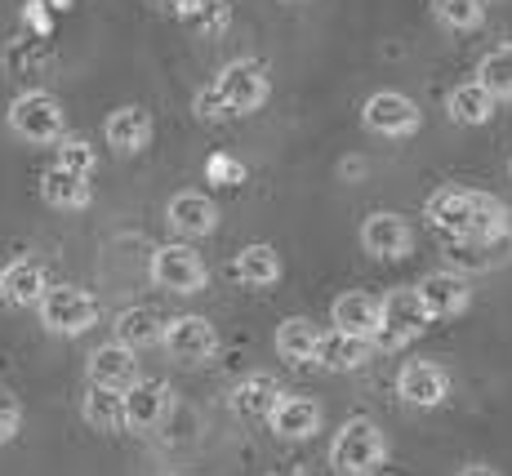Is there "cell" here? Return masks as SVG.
<instances>
[{
  "label": "cell",
  "mask_w": 512,
  "mask_h": 476,
  "mask_svg": "<svg viewBox=\"0 0 512 476\" xmlns=\"http://www.w3.org/2000/svg\"><path fill=\"white\" fill-rule=\"evenodd\" d=\"M423 218L446 241H504V236H512L508 205L490 192H472V187H441V192H432L428 205H423Z\"/></svg>",
  "instance_id": "1"
},
{
  "label": "cell",
  "mask_w": 512,
  "mask_h": 476,
  "mask_svg": "<svg viewBox=\"0 0 512 476\" xmlns=\"http://www.w3.org/2000/svg\"><path fill=\"white\" fill-rule=\"evenodd\" d=\"M272 76L263 58H232L205 94H196V116L223 121V116H250L268 103Z\"/></svg>",
  "instance_id": "2"
},
{
  "label": "cell",
  "mask_w": 512,
  "mask_h": 476,
  "mask_svg": "<svg viewBox=\"0 0 512 476\" xmlns=\"http://www.w3.org/2000/svg\"><path fill=\"white\" fill-rule=\"evenodd\" d=\"M383 459H388V436H383V428L374 419H366V414L348 419L330 441V463L343 476H370Z\"/></svg>",
  "instance_id": "3"
},
{
  "label": "cell",
  "mask_w": 512,
  "mask_h": 476,
  "mask_svg": "<svg viewBox=\"0 0 512 476\" xmlns=\"http://www.w3.org/2000/svg\"><path fill=\"white\" fill-rule=\"evenodd\" d=\"M9 130L23 143H63L67 138V112L49 89H27L9 103Z\"/></svg>",
  "instance_id": "4"
},
{
  "label": "cell",
  "mask_w": 512,
  "mask_h": 476,
  "mask_svg": "<svg viewBox=\"0 0 512 476\" xmlns=\"http://www.w3.org/2000/svg\"><path fill=\"white\" fill-rule=\"evenodd\" d=\"M147 276H152L156 290H170V294H201L205 281H210V267L205 259L183 241H165L152 250L147 259Z\"/></svg>",
  "instance_id": "5"
},
{
  "label": "cell",
  "mask_w": 512,
  "mask_h": 476,
  "mask_svg": "<svg viewBox=\"0 0 512 476\" xmlns=\"http://www.w3.org/2000/svg\"><path fill=\"white\" fill-rule=\"evenodd\" d=\"M379 303H383V330H379V339H374V347H383V352H397V347L415 343L419 334L432 325L428 303L419 299V285L388 290Z\"/></svg>",
  "instance_id": "6"
},
{
  "label": "cell",
  "mask_w": 512,
  "mask_h": 476,
  "mask_svg": "<svg viewBox=\"0 0 512 476\" xmlns=\"http://www.w3.org/2000/svg\"><path fill=\"white\" fill-rule=\"evenodd\" d=\"M41 325L49 334H63V339H76L98 321V299L81 285H49V294L36 307Z\"/></svg>",
  "instance_id": "7"
},
{
  "label": "cell",
  "mask_w": 512,
  "mask_h": 476,
  "mask_svg": "<svg viewBox=\"0 0 512 476\" xmlns=\"http://www.w3.org/2000/svg\"><path fill=\"white\" fill-rule=\"evenodd\" d=\"M361 125L379 138H410L423 125V112L415 98L401 94V89H379L361 107Z\"/></svg>",
  "instance_id": "8"
},
{
  "label": "cell",
  "mask_w": 512,
  "mask_h": 476,
  "mask_svg": "<svg viewBox=\"0 0 512 476\" xmlns=\"http://www.w3.org/2000/svg\"><path fill=\"white\" fill-rule=\"evenodd\" d=\"M165 352L179 365H187V370L210 365L214 356H219V330H214L205 316H192V312L174 316V321L165 325Z\"/></svg>",
  "instance_id": "9"
},
{
  "label": "cell",
  "mask_w": 512,
  "mask_h": 476,
  "mask_svg": "<svg viewBox=\"0 0 512 476\" xmlns=\"http://www.w3.org/2000/svg\"><path fill=\"white\" fill-rule=\"evenodd\" d=\"M410 245H415V232H410V223L401 214L392 210H374L366 223H361V250L370 254V259H406Z\"/></svg>",
  "instance_id": "10"
},
{
  "label": "cell",
  "mask_w": 512,
  "mask_h": 476,
  "mask_svg": "<svg viewBox=\"0 0 512 476\" xmlns=\"http://www.w3.org/2000/svg\"><path fill=\"white\" fill-rule=\"evenodd\" d=\"M397 396L415 410H437L450 396V374L432 361H406L397 374Z\"/></svg>",
  "instance_id": "11"
},
{
  "label": "cell",
  "mask_w": 512,
  "mask_h": 476,
  "mask_svg": "<svg viewBox=\"0 0 512 476\" xmlns=\"http://www.w3.org/2000/svg\"><path fill=\"white\" fill-rule=\"evenodd\" d=\"M330 321H334V330L339 334H352V339L374 343L379 339V330H383V303L370 299V294H361V290H348V294H339V299L330 303Z\"/></svg>",
  "instance_id": "12"
},
{
  "label": "cell",
  "mask_w": 512,
  "mask_h": 476,
  "mask_svg": "<svg viewBox=\"0 0 512 476\" xmlns=\"http://www.w3.org/2000/svg\"><path fill=\"white\" fill-rule=\"evenodd\" d=\"M174 410V392L165 379H139L130 392H125V428L147 432Z\"/></svg>",
  "instance_id": "13"
},
{
  "label": "cell",
  "mask_w": 512,
  "mask_h": 476,
  "mask_svg": "<svg viewBox=\"0 0 512 476\" xmlns=\"http://www.w3.org/2000/svg\"><path fill=\"white\" fill-rule=\"evenodd\" d=\"M103 138H107V147H112V152L139 156V152L152 147V116H147L139 103L116 107V112L107 116V125H103Z\"/></svg>",
  "instance_id": "14"
},
{
  "label": "cell",
  "mask_w": 512,
  "mask_h": 476,
  "mask_svg": "<svg viewBox=\"0 0 512 476\" xmlns=\"http://www.w3.org/2000/svg\"><path fill=\"white\" fill-rule=\"evenodd\" d=\"M419 299L428 303L432 321H446V316L468 312V303H472L468 276H459V272H428L419 281Z\"/></svg>",
  "instance_id": "15"
},
{
  "label": "cell",
  "mask_w": 512,
  "mask_h": 476,
  "mask_svg": "<svg viewBox=\"0 0 512 476\" xmlns=\"http://www.w3.org/2000/svg\"><path fill=\"white\" fill-rule=\"evenodd\" d=\"M139 379H143L139 361H134V352L125 343H103L90 352V383H98V388L130 392Z\"/></svg>",
  "instance_id": "16"
},
{
  "label": "cell",
  "mask_w": 512,
  "mask_h": 476,
  "mask_svg": "<svg viewBox=\"0 0 512 476\" xmlns=\"http://www.w3.org/2000/svg\"><path fill=\"white\" fill-rule=\"evenodd\" d=\"M165 223L179 236H210L219 227V205L205 192H174L165 205Z\"/></svg>",
  "instance_id": "17"
},
{
  "label": "cell",
  "mask_w": 512,
  "mask_h": 476,
  "mask_svg": "<svg viewBox=\"0 0 512 476\" xmlns=\"http://www.w3.org/2000/svg\"><path fill=\"white\" fill-rule=\"evenodd\" d=\"M49 294V276L36 259H14L0 272V299L14 307H41V299Z\"/></svg>",
  "instance_id": "18"
},
{
  "label": "cell",
  "mask_w": 512,
  "mask_h": 476,
  "mask_svg": "<svg viewBox=\"0 0 512 476\" xmlns=\"http://www.w3.org/2000/svg\"><path fill=\"white\" fill-rule=\"evenodd\" d=\"M370 356H374V343L330 330V334H321L312 365H321V370H330V374H348V370H361V365H366Z\"/></svg>",
  "instance_id": "19"
},
{
  "label": "cell",
  "mask_w": 512,
  "mask_h": 476,
  "mask_svg": "<svg viewBox=\"0 0 512 476\" xmlns=\"http://www.w3.org/2000/svg\"><path fill=\"white\" fill-rule=\"evenodd\" d=\"M281 401H285V392L272 374H250V379H241L232 388V410L245 414V419H272Z\"/></svg>",
  "instance_id": "20"
},
{
  "label": "cell",
  "mask_w": 512,
  "mask_h": 476,
  "mask_svg": "<svg viewBox=\"0 0 512 476\" xmlns=\"http://www.w3.org/2000/svg\"><path fill=\"white\" fill-rule=\"evenodd\" d=\"M268 423L281 441H308V436L321 432V405L308 401V396H285Z\"/></svg>",
  "instance_id": "21"
},
{
  "label": "cell",
  "mask_w": 512,
  "mask_h": 476,
  "mask_svg": "<svg viewBox=\"0 0 512 476\" xmlns=\"http://www.w3.org/2000/svg\"><path fill=\"white\" fill-rule=\"evenodd\" d=\"M90 178L63 170V165H49V170L41 174V201L49 205V210H85L90 205Z\"/></svg>",
  "instance_id": "22"
},
{
  "label": "cell",
  "mask_w": 512,
  "mask_h": 476,
  "mask_svg": "<svg viewBox=\"0 0 512 476\" xmlns=\"http://www.w3.org/2000/svg\"><path fill=\"white\" fill-rule=\"evenodd\" d=\"M232 276L241 285H250V290H268V285L281 281V254L263 241L245 245V250L232 259Z\"/></svg>",
  "instance_id": "23"
},
{
  "label": "cell",
  "mask_w": 512,
  "mask_h": 476,
  "mask_svg": "<svg viewBox=\"0 0 512 476\" xmlns=\"http://www.w3.org/2000/svg\"><path fill=\"white\" fill-rule=\"evenodd\" d=\"M81 419L90 423L94 432L103 436H116L125 428V392L116 388H98V383H90L81 396Z\"/></svg>",
  "instance_id": "24"
},
{
  "label": "cell",
  "mask_w": 512,
  "mask_h": 476,
  "mask_svg": "<svg viewBox=\"0 0 512 476\" xmlns=\"http://www.w3.org/2000/svg\"><path fill=\"white\" fill-rule=\"evenodd\" d=\"M446 259L464 272H490L495 263H508L512 259V236L504 241H446Z\"/></svg>",
  "instance_id": "25"
},
{
  "label": "cell",
  "mask_w": 512,
  "mask_h": 476,
  "mask_svg": "<svg viewBox=\"0 0 512 476\" xmlns=\"http://www.w3.org/2000/svg\"><path fill=\"white\" fill-rule=\"evenodd\" d=\"M112 330H116V343H125L130 352L165 343V321H161V312H152V307H125V312L116 316Z\"/></svg>",
  "instance_id": "26"
},
{
  "label": "cell",
  "mask_w": 512,
  "mask_h": 476,
  "mask_svg": "<svg viewBox=\"0 0 512 476\" xmlns=\"http://www.w3.org/2000/svg\"><path fill=\"white\" fill-rule=\"evenodd\" d=\"M446 112L455 125H486L495 116V94H490L481 81H468V85H455L446 94Z\"/></svg>",
  "instance_id": "27"
},
{
  "label": "cell",
  "mask_w": 512,
  "mask_h": 476,
  "mask_svg": "<svg viewBox=\"0 0 512 476\" xmlns=\"http://www.w3.org/2000/svg\"><path fill=\"white\" fill-rule=\"evenodd\" d=\"M317 343H321V330H317V321H308V316H285V321L277 325V352H281V361L308 365L312 356H317Z\"/></svg>",
  "instance_id": "28"
},
{
  "label": "cell",
  "mask_w": 512,
  "mask_h": 476,
  "mask_svg": "<svg viewBox=\"0 0 512 476\" xmlns=\"http://www.w3.org/2000/svg\"><path fill=\"white\" fill-rule=\"evenodd\" d=\"M179 18L192 32H201L205 41H214V36H223L232 23V0H183Z\"/></svg>",
  "instance_id": "29"
},
{
  "label": "cell",
  "mask_w": 512,
  "mask_h": 476,
  "mask_svg": "<svg viewBox=\"0 0 512 476\" xmlns=\"http://www.w3.org/2000/svg\"><path fill=\"white\" fill-rule=\"evenodd\" d=\"M477 81L495 94V103H512V45H495L477 63Z\"/></svg>",
  "instance_id": "30"
},
{
  "label": "cell",
  "mask_w": 512,
  "mask_h": 476,
  "mask_svg": "<svg viewBox=\"0 0 512 476\" xmlns=\"http://www.w3.org/2000/svg\"><path fill=\"white\" fill-rule=\"evenodd\" d=\"M432 18L446 32H477L486 23V0H432Z\"/></svg>",
  "instance_id": "31"
},
{
  "label": "cell",
  "mask_w": 512,
  "mask_h": 476,
  "mask_svg": "<svg viewBox=\"0 0 512 476\" xmlns=\"http://www.w3.org/2000/svg\"><path fill=\"white\" fill-rule=\"evenodd\" d=\"M54 165H63V170H72V174L90 178V174H94V165H98V152H94L90 138L67 134L63 143H58V161H54Z\"/></svg>",
  "instance_id": "32"
},
{
  "label": "cell",
  "mask_w": 512,
  "mask_h": 476,
  "mask_svg": "<svg viewBox=\"0 0 512 476\" xmlns=\"http://www.w3.org/2000/svg\"><path fill=\"white\" fill-rule=\"evenodd\" d=\"M23 428V401L14 392H0V445H9Z\"/></svg>",
  "instance_id": "33"
},
{
  "label": "cell",
  "mask_w": 512,
  "mask_h": 476,
  "mask_svg": "<svg viewBox=\"0 0 512 476\" xmlns=\"http://www.w3.org/2000/svg\"><path fill=\"white\" fill-rule=\"evenodd\" d=\"M210 178H214V183H241V178H245V170H241V165H236V161H228V156H214V161H210Z\"/></svg>",
  "instance_id": "34"
},
{
  "label": "cell",
  "mask_w": 512,
  "mask_h": 476,
  "mask_svg": "<svg viewBox=\"0 0 512 476\" xmlns=\"http://www.w3.org/2000/svg\"><path fill=\"white\" fill-rule=\"evenodd\" d=\"M459 476H499V472L490 468V463H468V468L459 472Z\"/></svg>",
  "instance_id": "35"
},
{
  "label": "cell",
  "mask_w": 512,
  "mask_h": 476,
  "mask_svg": "<svg viewBox=\"0 0 512 476\" xmlns=\"http://www.w3.org/2000/svg\"><path fill=\"white\" fill-rule=\"evenodd\" d=\"M147 5H156V9H174V14H179L183 0H147Z\"/></svg>",
  "instance_id": "36"
},
{
  "label": "cell",
  "mask_w": 512,
  "mask_h": 476,
  "mask_svg": "<svg viewBox=\"0 0 512 476\" xmlns=\"http://www.w3.org/2000/svg\"><path fill=\"white\" fill-rule=\"evenodd\" d=\"M272 476H308V472H303V468H277Z\"/></svg>",
  "instance_id": "37"
},
{
  "label": "cell",
  "mask_w": 512,
  "mask_h": 476,
  "mask_svg": "<svg viewBox=\"0 0 512 476\" xmlns=\"http://www.w3.org/2000/svg\"><path fill=\"white\" fill-rule=\"evenodd\" d=\"M508 174H512V165H508Z\"/></svg>",
  "instance_id": "38"
}]
</instances>
